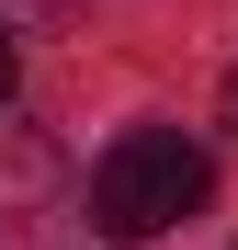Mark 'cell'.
I'll return each mask as SVG.
<instances>
[{"instance_id": "obj_4", "label": "cell", "mask_w": 238, "mask_h": 250, "mask_svg": "<svg viewBox=\"0 0 238 250\" xmlns=\"http://www.w3.org/2000/svg\"><path fill=\"white\" fill-rule=\"evenodd\" d=\"M227 137H238V68H227Z\"/></svg>"}, {"instance_id": "obj_2", "label": "cell", "mask_w": 238, "mask_h": 250, "mask_svg": "<svg viewBox=\"0 0 238 250\" xmlns=\"http://www.w3.org/2000/svg\"><path fill=\"white\" fill-rule=\"evenodd\" d=\"M79 12V0H0V34H12V23H68Z\"/></svg>"}, {"instance_id": "obj_3", "label": "cell", "mask_w": 238, "mask_h": 250, "mask_svg": "<svg viewBox=\"0 0 238 250\" xmlns=\"http://www.w3.org/2000/svg\"><path fill=\"white\" fill-rule=\"evenodd\" d=\"M12 80H23V46H12V34H0V103H12Z\"/></svg>"}, {"instance_id": "obj_1", "label": "cell", "mask_w": 238, "mask_h": 250, "mask_svg": "<svg viewBox=\"0 0 238 250\" xmlns=\"http://www.w3.org/2000/svg\"><path fill=\"white\" fill-rule=\"evenodd\" d=\"M204 193H216V159L182 125H125L91 171V228L102 239H159V228L204 216Z\"/></svg>"}]
</instances>
